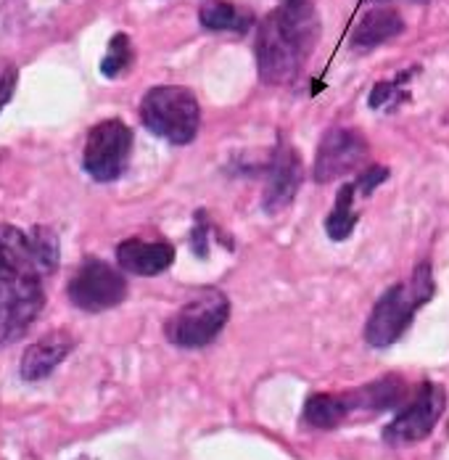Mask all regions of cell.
I'll use <instances>...</instances> for the list:
<instances>
[{
	"mask_svg": "<svg viewBox=\"0 0 449 460\" xmlns=\"http://www.w3.org/2000/svg\"><path fill=\"white\" fill-rule=\"evenodd\" d=\"M320 35L313 0H280L260 24L257 69L268 85H288L299 77Z\"/></svg>",
	"mask_w": 449,
	"mask_h": 460,
	"instance_id": "1",
	"label": "cell"
},
{
	"mask_svg": "<svg viewBox=\"0 0 449 460\" xmlns=\"http://www.w3.org/2000/svg\"><path fill=\"white\" fill-rule=\"evenodd\" d=\"M172 260H175V249L164 241L128 238L117 246V262L130 276H159L172 265Z\"/></svg>",
	"mask_w": 449,
	"mask_h": 460,
	"instance_id": "11",
	"label": "cell"
},
{
	"mask_svg": "<svg viewBox=\"0 0 449 460\" xmlns=\"http://www.w3.org/2000/svg\"><path fill=\"white\" fill-rule=\"evenodd\" d=\"M16 80H19L16 66H13V64L0 61V111H3V106L11 101V95H13V91H16Z\"/></svg>",
	"mask_w": 449,
	"mask_h": 460,
	"instance_id": "21",
	"label": "cell"
},
{
	"mask_svg": "<svg viewBox=\"0 0 449 460\" xmlns=\"http://www.w3.org/2000/svg\"><path fill=\"white\" fill-rule=\"evenodd\" d=\"M69 302L85 313H106L125 302L128 280L103 260H88L69 280Z\"/></svg>",
	"mask_w": 449,
	"mask_h": 460,
	"instance_id": "7",
	"label": "cell"
},
{
	"mask_svg": "<svg viewBox=\"0 0 449 460\" xmlns=\"http://www.w3.org/2000/svg\"><path fill=\"white\" fill-rule=\"evenodd\" d=\"M299 185H302V159L288 140H280L272 154V162H269L268 190L262 199L269 215L283 212L294 201Z\"/></svg>",
	"mask_w": 449,
	"mask_h": 460,
	"instance_id": "10",
	"label": "cell"
},
{
	"mask_svg": "<svg viewBox=\"0 0 449 460\" xmlns=\"http://www.w3.org/2000/svg\"><path fill=\"white\" fill-rule=\"evenodd\" d=\"M72 349H75V339L66 331H53L43 339H38L22 355V378L24 381H43L66 360V355Z\"/></svg>",
	"mask_w": 449,
	"mask_h": 460,
	"instance_id": "12",
	"label": "cell"
},
{
	"mask_svg": "<svg viewBox=\"0 0 449 460\" xmlns=\"http://www.w3.org/2000/svg\"><path fill=\"white\" fill-rule=\"evenodd\" d=\"M140 119L154 136L170 140L175 146H185L198 133L201 109L196 95L188 88L162 85V88H151L143 95Z\"/></svg>",
	"mask_w": 449,
	"mask_h": 460,
	"instance_id": "3",
	"label": "cell"
},
{
	"mask_svg": "<svg viewBox=\"0 0 449 460\" xmlns=\"http://www.w3.org/2000/svg\"><path fill=\"white\" fill-rule=\"evenodd\" d=\"M394 88H397L394 83H378V85H375V91H373V95H370V106H373V109H378L383 101H389V98L394 95Z\"/></svg>",
	"mask_w": 449,
	"mask_h": 460,
	"instance_id": "23",
	"label": "cell"
},
{
	"mask_svg": "<svg viewBox=\"0 0 449 460\" xmlns=\"http://www.w3.org/2000/svg\"><path fill=\"white\" fill-rule=\"evenodd\" d=\"M386 178H389V170L386 167H367V170H362V175L357 178L355 188H357L359 193H370L375 185H381Z\"/></svg>",
	"mask_w": 449,
	"mask_h": 460,
	"instance_id": "22",
	"label": "cell"
},
{
	"mask_svg": "<svg viewBox=\"0 0 449 460\" xmlns=\"http://www.w3.org/2000/svg\"><path fill=\"white\" fill-rule=\"evenodd\" d=\"M30 238V249H32V260L40 276H50L58 268V257H61V246H58V235L45 226H38L27 233Z\"/></svg>",
	"mask_w": 449,
	"mask_h": 460,
	"instance_id": "19",
	"label": "cell"
},
{
	"mask_svg": "<svg viewBox=\"0 0 449 460\" xmlns=\"http://www.w3.org/2000/svg\"><path fill=\"white\" fill-rule=\"evenodd\" d=\"M22 276H40L32 260L30 238L24 230L0 226V280Z\"/></svg>",
	"mask_w": 449,
	"mask_h": 460,
	"instance_id": "13",
	"label": "cell"
},
{
	"mask_svg": "<svg viewBox=\"0 0 449 460\" xmlns=\"http://www.w3.org/2000/svg\"><path fill=\"white\" fill-rule=\"evenodd\" d=\"M367 159V140L352 128H333L328 130L314 156V181L333 183L349 172L359 170Z\"/></svg>",
	"mask_w": 449,
	"mask_h": 460,
	"instance_id": "9",
	"label": "cell"
},
{
	"mask_svg": "<svg viewBox=\"0 0 449 460\" xmlns=\"http://www.w3.org/2000/svg\"><path fill=\"white\" fill-rule=\"evenodd\" d=\"M404 397V381L400 376H386V378H378L362 389H355L347 394V402H349V411H370V413H378V411H389L394 405H400V400Z\"/></svg>",
	"mask_w": 449,
	"mask_h": 460,
	"instance_id": "15",
	"label": "cell"
},
{
	"mask_svg": "<svg viewBox=\"0 0 449 460\" xmlns=\"http://www.w3.org/2000/svg\"><path fill=\"white\" fill-rule=\"evenodd\" d=\"M45 305L43 278L22 276L0 280V344L22 339Z\"/></svg>",
	"mask_w": 449,
	"mask_h": 460,
	"instance_id": "6",
	"label": "cell"
},
{
	"mask_svg": "<svg viewBox=\"0 0 449 460\" xmlns=\"http://www.w3.org/2000/svg\"><path fill=\"white\" fill-rule=\"evenodd\" d=\"M349 413L347 394H313L304 405V420L314 429H336Z\"/></svg>",
	"mask_w": 449,
	"mask_h": 460,
	"instance_id": "17",
	"label": "cell"
},
{
	"mask_svg": "<svg viewBox=\"0 0 449 460\" xmlns=\"http://www.w3.org/2000/svg\"><path fill=\"white\" fill-rule=\"evenodd\" d=\"M198 19L207 30H215V32H246L251 27V13L227 0L204 3L198 11Z\"/></svg>",
	"mask_w": 449,
	"mask_h": 460,
	"instance_id": "16",
	"label": "cell"
},
{
	"mask_svg": "<svg viewBox=\"0 0 449 460\" xmlns=\"http://www.w3.org/2000/svg\"><path fill=\"white\" fill-rule=\"evenodd\" d=\"M431 296H434L431 262H420L412 276L402 283H394L375 302L367 325H365V341L375 349H383V347H392L394 341H400L415 318V313L426 302H431Z\"/></svg>",
	"mask_w": 449,
	"mask_h": 460,
	"instance_id": "2",
	"label": "cell"
},
{
	"mask_svg": "<svg viewBox=\"0 0 449 460\" xmlns=\"http://www.w3.org/2000/svg\"><path fill=\"white\" fill-rule=\"evenodd\" d=\"M445 405H447L445 389L439 384L426 381L412 397V402L383 429V442H389L392 447H402V445H415L426 439L439 423Z\"/></svg>",
	"mask_w": 449,
	"mask_h": 460,
	"instance_id": "8",
	"label": "cell"
},
{
	"mask_svg": "<svg viewBox=\"0 0 449 460\" xmlns=\"http://www.w3.org/2000/svg\"><path fill=\"white\" fill-rule=\"evenodd\" d=\"M355 193L357 188L355 183L344 185L336 196V207L333 212L328 215L325 220V233L333 238V241H344L352 235V230L357 226V212H355Z\"/></svg>",
	"mask_w": 449,
	"mask_h": 460,
	"instance_id": "18",
	"label": "cell"
},
{
	"mask_svg": "<svg viewBox=\"0 0 449 460\" xmlns=\"http://www.w3.org/2000/svg\"><path fill=\"white\" fill-rule=\"evenodd\" d=\"M227 318H230L227 296L217 288H207L180 307L164 325V333L175 347L198 349L217 339Z\"/></svg>",
	"mask_w": 449,
	"mask_h": 460,
	"instance_id": "4",
	"label": "cell"
},
{
	"mask_svg": "<svg viewBox=\"0 0 449 460\" xmlns=\"http://www.w3.org/2000/svg\"><path fill=\"white\" fill-rule=\"evenodd\" d=\"M402 32L404 22L394 8H373L357 24L355 35H352V46L359 50H370V48L383 46V43L400 38Z\"/></svg>",
	"mask_w": 449,
	"mask_h": 460,
	"instance_id": "14",
	"label": "cell"
},
{
	"mask_svg": "<svg viewBox=\"0 0 449 460\" xmlns=\"http://www.w3.org/2000/svg\"><path fill=\"white\" fill-rule=\"evenodd\" d=\"M133 64V48H130V38L128 35H114L111 43H109V50L101 61V72L103 77H119L128 66Z\"/></svg>",
	"mask_w": 449,
	"mask_h": 460,
	"instance_id": "20",
	"label": "cell"
},
{
	"mask_svg": "<svg viewBox=\"0 0 449 460\" xmlns=\"http://www.w3.org/2000/svg\"><path fill=\"white\" fill-rule=\"evenodd\" d=\"M130 151H133V130L122 119H103L88 133L83 167L92 181L111 183L125 172L130 162Z\"/></svg>",
	"mask_w": 449,
	"mask_h": 460,
	"instance_id": "5",
	"label": "cell"
},
{
	"mask_svg": "<svg viewBox=\"0 0 449 460\" xmlns=\"http://www.w3.org/2000/svg\"><path fill=\"white\" fill-rule=\"evenodd\" d=\"M373 3H386V0H373ZM407 3H426V0H407Z\"/></svg>",
	"mask_w": 449,
	"mask_h": 460,
	"instance_id": "24",
	"label": "cell"
}]
</instances>
